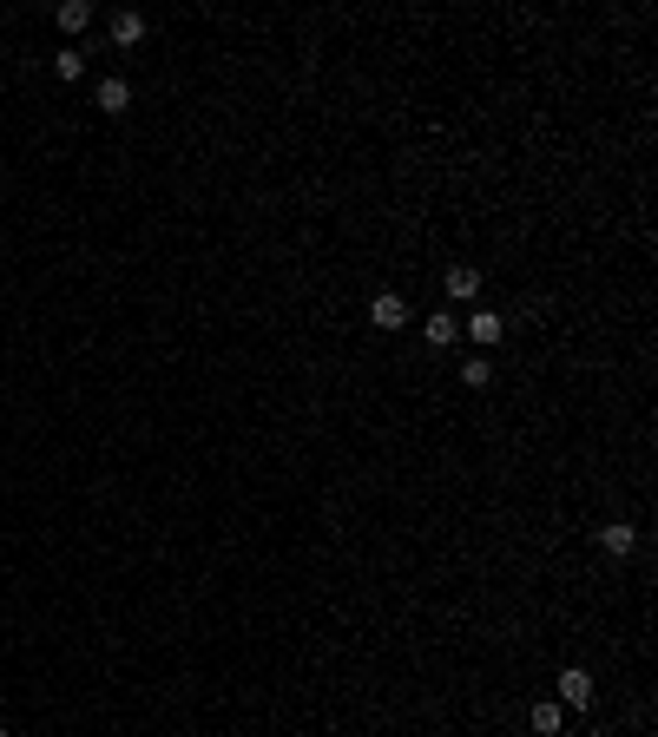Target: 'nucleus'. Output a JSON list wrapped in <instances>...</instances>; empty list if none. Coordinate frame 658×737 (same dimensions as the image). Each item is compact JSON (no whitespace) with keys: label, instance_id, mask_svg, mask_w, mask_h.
<instances>
[{"label":"nucleus","instance_id":"1","mask_svg":"<svg viewBox=\"0 0 658 737\" xmlns=\"http://www.w3.org/2000/svg\"><path fill=\"white\" fill-rule=\"evenodd\" d=\"M593 698H599L593 672H586V665H566V672H560V698H553V705H560V711H593Z\"/></svg>","mask_w":658,"mask_h":737},{"label":"nucleus","instance_id":"2","mask_svg":"<svg viewBox=\"0 0 658 737\" xmlns=\"http://www.w3.org/2000/svg\"><path fill=\"white\" fill-rule=\"evenodd\" d=\"M441 290H448V303H474V297H481V270H474V264H448V270H441Z\"/></svg>","mask_w":658,"mask_h":737},{"label":"nucleus","instance_id":"3","mask_svg":"<svg viewBox=\"0 0 658 737\" xmlns=\"http://www.w3.org/2000/svg\"><path fill=\"white\" fill-rule=\"evenodd\" d=\"M99 112H106V119H119V112H132V79H119V73H112V79H99Z\"/></svg>","mask_w":658,"mask_h":737},{"label":"nucleus","instance_id":"4","mask_svg":"<svg viewBox=\"0 0 658 737\" xmlns=\"http://www.w3.org/2000/svg\"><path fill=\"white\" fill-rule=\"evenodd\" d=\"M461 330H468L481 349H494V343L507 336V316H494V310H468V323H461Z\"/></svg>","mask_w":658,"mask_h":737},{"label":"nucleus","instance_id":"5","mask_svg":"<svg viewBox=\"0 0 658 737\" xmlns=\"http://www.w3.org/2000/svg\"><path fill=\"white\" fill-rule=\"evenodd\" d=\"M422 336H428V349H455V343H461V316H455V310H435V316L422 323Z\"/></svg>","mask_w":658,"mask_h":737},{"label":"nucleus","instance_id":"6","mask_svg":"<svg viewBox=\"0 0 658 737\" xmlns=\"http://www.w3.org/2000/svg\"><path fill=\"white\" fill-rule=\"evenodd\" d=\"M369 323H376V330H402V323H408V303L395 297V290H382V297L369 303Z\"/></svg>","mask_w":658,"mask_h":737},{"label":"nucleus","instance_id":"7","mask_svg":"<svg viewBox=\"0 0 658 737\" xmlns=\"http://www.w3.org/2000/svg\"><path fill=\"white\" fill-rule=\"evenodd\" d=\"M527 724H533V737H560V731H566V711L547 698V705H533V711H527Z\"/></svg>","mask_w":658,"mask_h":737},{"label":"nucleus","instance_id":"8","mask_svg":"<svg viewBox=\"0 0 658 737\" xmlns=\"http://www.w3.org/2000/svg\"><path fill=\"white\" fill-rule=\"evenodd\" d=\"M599 547H606V553H619V560H626V553L639 547V534H632L626 520H606V527H599Z\"/></svg>","mask_w":658,"mask_h":737},{"label":"nucleus","instance_id":"9","mask_svg":"<svg viewBox=\"0 0 658 737\" xmlns=\"http://www.w3.org/2000/svg\"><path fill=\"white\" fill-rule=\"evenodd\" d=\"M112 40H119V47H139V40H145V14L119 7V14H112Z\"/></svg>","mask_w":658,"mask_h":737},{"label":"nucleus","instance_id":"10","mask_svg":"<svg viewBox=\"0 0 658 737\" xmlns=\"http://www.w3.org/2000/svg\"><path fill=\"white\" fill-rule=\"evenodd\" d=\"M53 20H60L66 33H86V27H93V7H86V0H66V7H60Z\"/></svg>","mask_w":658,"mask_h":737},{"label":"nucleus","instance_id":"11","mask_svg":"<svg viewBox=\"0 0 658 737\" xmlns=\"http://www.w3.org/2000/svg\"><path fill=\"white\" fill-rule=\"evenodd\" d=\"M461 382H468V389H487V382H494V356H468L461 362Z\"/></svg>","mask_w":658,"mask_h":737},{"label":"nucleus","instance_id":"12","mask_svg":"<svg viewBox=\"0 0 658 737\" xmlns=\"http://www.w3.org/2000/svg\"><path fill=\"white\" fill-rule=\"evenodd\" d=\"M53 73H60V79H79V73H86V53H79V47L53 53Z\"/></svg>","mask_w":658,"mask_h":737},{"label":"nucleus","instance_id":"13","mask_svg":"<svg viewBox=\"0 0 658 737\" xmlns=\"http://www.w3.org/2000/svg\"><path fill=\"white\" fill-rule=\"evenodd\" d=\"M0 737H14V731H0Z\"/></svg>","mask_w":658,"mask_h":737}]
</instances>
